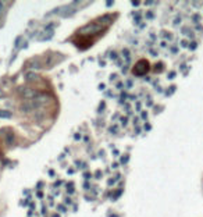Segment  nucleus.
Masks as SVG:
<instances>
[{"label": "nucleus", "instance_id": "nucleus-1", "mask_svg": "<svg viewBox=\"0 0 203 217\" xmlns=\"http://www.w3.org/2000/svg\"><path fill=\"white\" fill-rule=\"evenodd\" d=\"M100 31H103L102 25H99L97 22H92V24H86L85 27L81 28L79 33H82V35H96Z\"/></svg>", "mask_w": 203, "mask_h": 217}, {"label": "nucleus", "instance_id": "nucleus-2", "mask_svg": "<svg viewBox=\"0 0 203 217\" xmlns=\"http://www.w3.org/2000/svg\"><path fill=\"white\" fill-rule=\"evenodd\" d=\"M36 108H39V106L33 102V99L32 100H25V102L21 104V111H22V113H31V111L36 110Z\"/></svg>", "mask_w": 203, "mask_h": 217}, {"label": "nucleus", "instance_id": "nucleus-3", "mask_svg": "<svg viewBox=\"0 0 203 217\" xmlns=\"http://www.w3.org/2000/svg\"><path fill=\"white\" fill-rule=\"evenodd\" d=\"M147 68H149V66H147V61L141 60V61H139V63L135 66V68H133V72H135L138 77H142V75H143L145 72L147 71Z\"/></svg>", "mask_w": 203, "mask_h": 217}, {"label": "nucleus", "instance_id": "nucleus-4", "mask_svg": "<svg viewBox=\"0 0 203 217\" xmlns=\"http://www.w3.org/2000/svg\"><path fill=\"white\" fill-rule=\"evenodd\" d=\"M19 93H21V96L24 97V99L32 100V99H35V97H36L38 92H36L35 89H32V88H24V89H19Z\"/></svg>", "mask_w": 203, "mask_h": 217}, {"label": "nucleus", "instance_id": "nucleus-5", "mask_svg": "<svg viewBox=\"0 0 203 217\" xmlns=\"http://www.w3.org/2000/svg\"><path fill=\"white\" fill-rule=\"evenodd\" d=\"M33 102L40 107V106H43V104H46V103L50 102V96H49V95H46V93H38V95H36V97L33 99Z\"/></svg>", "mask_w": 203, "mask_h": 217}, {"label": "nucleus", "instance_id": "nucleus-6", "mask_svg": "<svg viewBox=\"0 0 203 217\" xmlns=\"http://www.w3.org/2000/svg\"><path fill=\"white\" fill-rule=\"evenodd\" d=\"M111 18H113V17H111V15H103V17H100V18H99V22H97V24H99V25H100V24L108 25L111 21H113V19H111Z\"/></svg>", "mask_w": 203, "mask_h": 217}, {"label": "nucleus", "instance_id": "nucleus-7", "mask_svg": "<svg viewBox=\"0 0 203 217\" xmlns=\"http://www.w3.org/2000/svg\"><path fill=\"white\" fill-rule=\"evenodd\" d=\"M11 116H13V114H11L10 111H7V110H0V117H2V118H10Z\"/></svg>", "mask_w": 203, "mask_h": 217}, {"label": "nucleus", "instance_id": "nucleus-8", "mask_svg": "<svg viewBox=\"0 0 203 217\" xmlns=\"http://www.w3.org/2000/svg\"><path fill=\"white\" fill-rule=\"evenodd\" d=\"M25 79L27 81H32V79H36V74L35 72H27V74H25Z\"/></svg>", "mask_w": 203, "mask_h": 217}, {"label": "nucleus", "instance_id": "nucleus-9", "mask_svg": "<svg viewBox=\"0 0 203 217\" xmlns=\"http://www.w3.org/2000/svg\"><path fill=\"white\" fill-rule=\"evenodd\" d=\"M110 132L111 134H116L117 132V127H116V125H114V127H110Z\"/></svg>", "mask_w": 203, "mask_h": 217}, {"label": "nucleus", "instance_id": "nucleus-10", "mask_svg": "<svg viewBox=\"0 0 203 217\" xmlns=\"http://www.w3.org/2000/svg\"><path fill=\"white\" fill-rule=\"evenodd\" d=\"M199 18H200V17L197 15V14H195V15H193V21L195 22H199Z\"/></svg>", "mask_w": 203, "mask_h": 217}, {"label": "nucleus", "instance_id": "nucleus-11", "mask_svg": "<svg viewBox=\"0 0 203 217\" xmlns=\"http://www.w3.org/2000/svg\"><path fill=\"white\" fill-rule=\"evenodd\" d=\"M127 120H128L127 117H122V118H121V122H122V124L125 125V124H127Z\"/></svg>", "mask_w": 203, "mask_h": 217}, {"label": "nucleus", "instance_id": "nucleus-12", "mask_svg": "<svg viewBox=\"0 0 203 217\" xmlns=\"http://www.w3.org/2000/svg\"><path fill=\"white\" fill-rule=\"evenodd\" d=\"M178 22H181V17H177V18H175V21H174V24L177 25Z\"/></svg>", "mask_w": 203, "mask_h": 217}, {"label": "nucleus", "instance_id": "nucleus-13", "mask_svg": "<svg viewBox=\"0 0 203 217\" xmlns=\"http://www.w3.org/2000/svg\"><path fill=\"white\" fill-rule=\"evenodd\" d=\"M175 77V72H170V75H168V78L170 79H172V78Z\"/></svg>", "mask_w": 203, "mask_h": 217}, {"label": "nucleus", "instance_id": "nucleus-14", "mask_svg": "<svg viewBox=\"0 0 203 217\" xmlns=\"http://www.w3.org/2000/svg\"><path fill=\"white\" fill-rule=\"evenodd\" d=\"M110 57H111V58H117V54L113 52V53H111V54H110Z\"/></svg>", "mask_w": 203, "mask_h": 217}, {"label": "nucleus", "instance_id": "nucleus-15", "mask_svg": "<svg viewBox=\"0 0 203 217\" xmlns=\"http://www.w3.org/2000/svg\"><path fill=\"white\" fill-rule=\"evenodd\" d=\"M58 210H60V211H66V209H64V206H58Z\"/></svg>", "mask_w": 203, "mask_h": 217}, {"label": "nucleus", "instance_id": "nucleus-16", "mask_svg": "<svg viewBox=\"0 0 203 217\" xmlns=\"http://www.w3.org/2000/svg\"><path fill=\"white\" fill-rule=\"evenodd\" d=\"M127 85H128V88H131V85H132V82H131V81H127Z\"/></svg>", "mask_w": 203, "mask_h": 217}, {"label": "nucleus", "instance_id": "nucleus-17", "mask_svg": "<svg viewBox=\"0 0 203 217\" xmlns=\"http://www.w3.org/2000/svg\"><path fill=\"white\" fill-rule=\"evenodd\" d=\"M181 46H184V47H185V46H186V40H182V43H181Z\"/></svg>", "mask_w": 203, "mask_h": 217}, {"label": "nucleus", "instance_id": "nucleus-18", "mask_svg": "<svg viewBox=\"0 0 203 217\" xmlns=\"http://www.w3.org/2000/svg\"><path fill=\"white\" fill-rule=\"evenodd\" d=\"M3 6H4V4H3V3L0 2V13H2V10H3Z\"/></svg>", "mask_w": 203, "mask_h": 217}, {"label": "nucleus", "instance_id": "nucleus-19", "mask_svg": "<svg viewBox=\"0 0 203 217\" xmlns=\"http://www.w3.org/2000/svg\"><path fill=\"white\" fill-rule=\"evenodd\" d=\"M3 96V91H2V89H0V97H2Z\"/></svg>", "mask_w": 203, "mask_h": 217}]
</instances>
